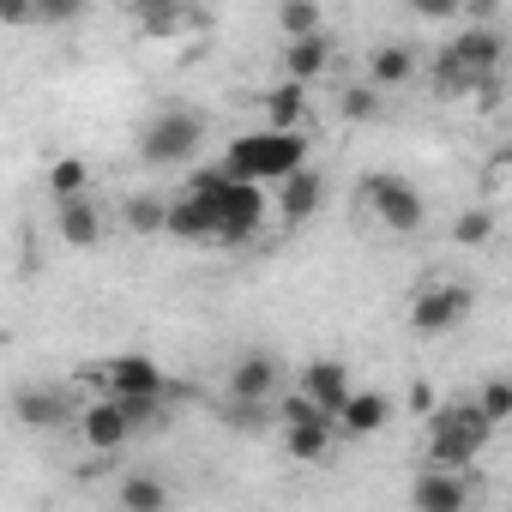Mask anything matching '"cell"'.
<instances>
[{
	"label": "cell",
	"mask_w": 512,
	"mask_h": 512,
	"mask_svg": "<svg viewBox=\"0 0 512 512\" xmlns=\"http://www.w3.org/2000/svg\"><path fill=\"white\" fill-rule=\"evenodd\" d=\"M302 386H308V398H314L326 416H344V404L356 398L350 368H344V362H332V356H314V362L302 368Z\"/></svg>",
	"instance_id": "cell-11"
},
{
	"label": "cell",
	"mask_w": 512,
	"mask_h": 512,
	"mask_svg": "<svg viewBox=\"0 0 512 512\" xmlns=\"http://www.w3.org/2000/svg\"><path fill=\"white\" fill-rule=\"evenodd\" d=\"M362 79H374L380 91H398V85L416 79V55H410L404 43H380V49L368 55V67H362Z\"/></svg>",
	"instance_id": "cell-22"
},
{
	"label": "cell",
	"mask_w": 512,
	"mask_h": 512,
	"mask_svg": "<svg viewBox=\"0 0 512 512\" xmlns=\"http://www.w3.org/2000/svg\"><path fill=\"white\" fill-rule=\"evenodd\" d=\"M308 163V133L296 127H260V133H241L223 151V169L241 181H284Z\"/></svg>",
	"instance_id": "cell-2"
},
{
	"label": "cell",
	"mask_w": 512,
	"mask_h": 512,
	"mask_svg": "<svg viewBox=\"0 0 512 512\" xmlns=\"http://www.w3.org/2000/svg\"><path fill=\"white\" fill-rule=\"evenodd\" d=\"M13 416L25 422V428H61L67 416H79L73 404H67V392H49V386H25L19 398H13Z\"/></svg>",
	"instance_id": "cell-19"
},
{
	"label": "cell",
	"mask_w": 512,
	"mask_h": 512,
	"mask_svg": "<svg viewBox=\"0 0 512 512\" xmlns=\"http://www.w3.org/2000/svg\"><path fill=\"white\" fill-rule=\"evenodd\" d=\"M362 205L374 211V223L386 229V235H416L422 223H428V199L404 181V175H368L362 181Z\"/></svg>",
	"instance_id": "cell-6"
},
{
	"label": "cell",
	"mask_w": 512,
	"mask_h": 512,
	"mask_svg": "<svg viewBox=\"0 0 512 512\" xmlns=\"http://www.w3.org/2000/svg\"><path fill=\"white\" fill-rule=\"evenodd\" d=\"M278 31H284V43L290 37H320L326 31V7L320 0H278Z\"/></svg>",
	"instance_id": "cell-23"
},
{
	"label": "cell",
	"mask_w": 512,
	"mask_h": 512,
	"mask_svg": "<svg viewBox=\"0 0 512 512\" xmlns=\"http://www.w3.org/2000/svg\"><path fill=\"white\" fill-rule=\"evenodd\" d=\"M103 392H169V380L151 356H115L103 362Z\"/></svg>",
	"instance_id": "cell-17"
},
{
	"label": "cell",
	"mask_w": 512,
	"mask_h": 512,
	"mask_svg": "<svg viewBox=\"0 0 512 512\" xmlns=\"http://www.w3.org/2000/svg\"><path fill=\"white\" fill-rule=\"evenodd\" d=\"M476 404H482V416L500 428V422H512V380H488L482 392H476Z\"/></svg>",
	"instance_id": "cell-28"
},
{
	"label": "cell",
	"mask_w": 512,
	"mask_h": 512,
	"mask_svg": "<svg viewBox=\"0 0 512 512\" xmlns=\"http://www.w3.org/2000/svg\"><path fill=\"white\" fill-rule=\"evenodd\" d=\"M85 7H91V0H37V25H49V31L79 25V19H85Z\"/></svg>",
	"instance_id": "cell-29"
},
{
	"label": "cell",
	"mask_w": 512,
	"mask_h": 512,
	"mask_svg": "<svg viewBox=\"0 0 512 512\" xmlns=\"http://www.w3.org/2000/svg\"><path fill=\"white\" fill-rule=\"evenodd\" d=\"M500 61H506V43H500V31H488V25H476V31H458V37H452V49H440V61H434V85H440L446 97L482 91V85L500 73Z\"/></svg>",
	"instance_id": "cell-3"
},
{
	"label": "cell",
	"mask_w": 512,
	"mask_h": 512,
	"mask_svg": "<svg viewBox=\"0 0 512 512\" xmlns=\"http://www.w3.org/2000/svg\"><path fill=\"white\" fill-rule=\"evenodd\" d=\"M404 7H410L416 19H428V25H446V19L464 13V0H404Z\"/></svg>",
	"instance_id": "cell-31"
},
{
	"label": "cell",
	"mask_w": 512,
	"mask_h": 512,
	"mask_svg": "<svg viewBox=\"0 0 512 512\" xmlns=\"http://www.w3.org/2000/svg\"><path fill=\"white\" fill-rule=\"evenodd\" d=\"M338 434H344V428H338L332 416H302V422H284V452H290L296 464H320Z\"/></svg>",
	"instance_id": "cell-16"
},
{
	"label": "cell",
	"mask_w": 512,
	"mask_h": 512,
	"mask_svg": "<svg viewBox=\"0 0 512 512\" xmlns=\"http://www.w3.org/2000/svg\"><path fill=\"white\" fill-rule=\"evenodd\" d=\"M169 235L175 241H211L217 247V205L205 187H181V199H169Z\"/></svg>",
	"instance_id": "cell-10"
},
{
	"label": "cell",
	"mask_w": 512,
	"mask_h": 512,
	"mask_svg": "<svg viewBox=\"0 0 512 512\" xmlns=\"http://www.w3.org/2000/svg\"><path fill=\"white\" fill-rule=\"evenodd\" d=\"M410 500L422 512H458L470 500V482H464L458 464H422V476L410 482Z\"/></svg>",
	"instance_id": "cell-9"
},
{
	"label": "cell",
	"mask_w": 512,
	"mask_h": 512,
	"mask_svg": "<svg viewBox=\"0 0 512 512\" xmlns=\"http://www.w3.org/2000/svg\"><path fill=\"white\" fill-rule=\"evenodd\" d=\"M0 19H7L13 31H25V25H37V0H0Z\"/></svg>",
	"instance_id": "cell-32"
},
{
	"label": "cell",
	"mask_w": 512,
	"mask_h": 512,
	"mask_svg": "<svg viewBox=\"0 0 512 512\" xmlns=\"http://www.w3.org/2000/svg\"><path fill=\"white\" fill-rule=\"evenodd\" d=\"M199 139H205V115L199 109H163V115H151L139 127V157L151 169H181V163H193Z\"/></svg>",
	"instance_id": "cell-5"
},
{
	"label": "cell",
	"mask_w": 512,
	"mask_h": 512,
	"mask_svg": "<svg viewBox=\"0 0 512 512\" xmlns=\"http://www.w3.org/2000/svg\"><path fill=\"white\" fill-rule=\"evenodd\" d=\"M488 235H494V217H488V211H464V217L452 223V241H458V247H482Z\"/></svg>",
	"instance_id": "cell-30"
},
{
	"label": "cell",
	"mask_w": 512,
	"mask_h": 512,
	"mask_svg": "<svg viewBox=\"0 0 512 512\" xmlns=\"http://www.w3.org/2000/svg\"><path fill=\"white\" fill-rule=\"evenodd\" d=\"M115 500H121L127 512H163V506H169V488H163L157 476L139 470V476H127V482L115 488Z\"/></svg>",
	"instance_id": "cell-26"
},
{
	"label": "cell",
	"mask_w": 512,
	"mask_h": 512,
	"mask_svg": "<svg viewBox=\"0 0 512 512\" xmlns=\"http://www.w3.org/2000/svg\"><path fill=\"white\" fill-rule=\"evenodd\" d=\"M127 13H133V25H139V37H181L193 19H199V7L193 0H127Z\"/></svg>",
	"instance_id": "cell-13"
},
{
	"label": "cell",
	"mask_w": 512,
	"mask_h": 512,
	"mask_svg": "<svg viewBox=\"0 0 512 512\" xmlns=\"http://www.w3.org/2000/svg\"><path fill=\"white\" fill-rule=\"evenodd\" d=\"M338 115H344V121H374V115H386V91H380L374 79H350V85L338 91Z\"/></svg>",
	"instance_id": "cell-24"
},
{
	"label": "cell",
	"mask_w": 512,
	"mask_h": 512,
	"mask_svg": "<svg viewBox=\"0 0 512 512\" xmlns=\"http://www.w3.org/2000/svg\"><path fill=\"white\" fill-rule=\"evenodd\" d=\"M55 229H61L67 247H97V241H103V205H97L91 193L55 199Z\"/></svg>",
	"instance_id": "cell-15"
},
{
	"label": "cell",
	"mask_w": 512,
	"mask_h": 512,
	"mask_svg": "<svg viewBox=\"0 0 512 512\" xmlns=\"http://www.w3.org/2000/svg\"><path fill=\"white\" fill-rule=\"evenodd\" d=\"M494 440V422L482 416V404L470 398V404H446V410H434V428H428V464H476L482 458V446Z\"/></svg>",
	"instance_id": "cell-4"
},
{
	"label": "cell",
	"mask_w": 512,
	"mask_h": 512,
	"mask_svg": "<svg viewBox=\"0 0 512 512\" xmlns=\"http://www.w3.org/2000/svg\"><path fill=\"white\" fill-rule=\"evenodd\" d=\"M272 392H278V356H266V350L235 356V368H229V398H241V404H266Z\"/></svg>",
	"instance_id": "cell-14"
},
{
	"label": "cell",
	"mask_w": 512,
	"mask_h": 512,
	"mask_svg": "<svg viewBox=\"0 0 512 512\" xmlns=\"http://www.w3.org/2000/svg\"><path fill=\"white\" fill-rule=\"evenodd\" d=\"M260 109H266V127H296V133H302V127H308V115H314V103H308V85H302V79H278V85L266 91V103H260Z\"/></svg>",
	"instance_id": "cell-18"
},
{
	"label": "cell",
	"mask_w": 512,
	"mask_h": 512,
	"mask_svg": "<svg viewBox=\"0 0 512 512\" xmlns=\"http://www.w3.org/2000/svg\"><path fill=\"white\" fill-rule=\"evenodd\" d=\"M470 308H476L470 284H428V290L410 302V332H422V338H446V332H458V326L470 320Z\"/></svg>",
	"instance_id": "cell-7"
},
{
	"label": "cell",
	"mask_w": 512,
	"mask_h": 512,
	"mask_svg": "<svg viewBox=\"0 0 512 512\" xmlns=\"http://www.w3.org/2000/svg\"><path fill=\"white\" fill-rule=\"evenodd\" d=\"M187 187L211 193V205H217V247H241V241H253L266 229V211H272L266 181H241L223 163H211V169H193Z\"/></svg>",
	"instance_id": "cell-1"
},
{
	"label": "cell",
	"mask_w": 512,
	"mask_h": 512,
	"mask_svg": "<svg viewBox=\"0 0 512 512\" xmlns=\"http://www.w3.org/2000/svg\"><path fill=\"white\" fill-rule=\"evenodd\" d=\"M91 193V163L85 157H55L49 163V199H79Z\"/></svg>",
	"instance_id": "cell-25"
},
{
	"label": "cell",
	"mask_w": 512,
	"mask_h": 512,
	"mask_svg": "<svg viewBox=\"0 0 512 512\" xmlns=\"http://www.w3.org/2000/svg\"><path fill=\"white\" fill-rule=\"evenodd\" d=\"M127 229L133 235H169V199H127Z\"/></svg>",
	"instance_id": "cell-27"
},
{
	"label": "cell",
	"mask_w": 512,
	"mask_h": 512,
	"mask_svg": "<svg viewBox=\"0 0 512 512\" xmlns=\"http://www.w3.org/2000/svg\"><path fill=\"white\" fill-rule=\"evenodd\" d=\"M320 199H326V181H320V169H314V163H302L296 175H284V181H278V217H284L290 229H302V223L320 211Z\"/></svg>",
	"instance_id": "cell-12"
},
{
	"label": "cell",
	"mask_w": 512,
	"mask_h": 512,
	"mask_svg": "<svg viewBox=\"0 0 512 512\" xmlns=\"http://www.w3.org/2000/svg\"><path fill=\"white\" fill-rule=\"evenodd\" d=\"M326 67H332V43H326V31H320V37H290V43H284V79L314 85V79H326Z\"/></svg>",
	"instance_id": "cell-20"
},
{
	"label": "cell",
	"mask_w": 512,
	"mask_h": 512,
	"mask_svg": "<svg viewBox=\"0 0 512 512\" xmlns=\"http://www.w3.org/2000/svg\"><path fill=\"white\" fill-rule=\"evenodd\" d=\"M79 434H85V446H91V452H121L139 428H133V416L121 410V398L109 392V398H97V404H85V410H79Z\"/></svg>",
	"instance_id": "cell-8"
},
{
	"label": "cell",
	"mask_w": 512,
	"mask_h": 512,
	"mask_svg": "<svg viewBox=\"0 0 512 512\" xmlns=\"http://www.w3.org/2000/svg\"><path fill=\"white\" fill-rule=\"evenodd\" d=\"M386 416H392V398H386V392H362V386H356V398L344 404L338 428H344L350 440H368V434H380V428H386Z\"/></svg>",
	"instance_id": "cell-21"
}]
</instances>
